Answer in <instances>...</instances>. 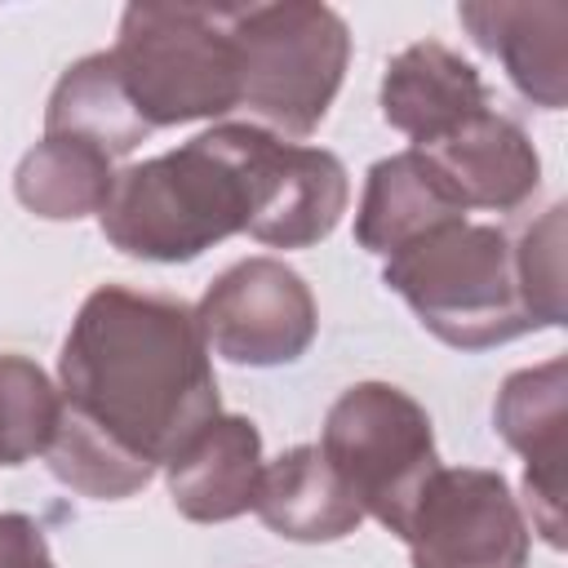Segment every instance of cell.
I'll return each instance as SVG.
<instances>
[{
  "instance_id": "cell-4",
  "label": "cell",
  "mask_w": 568,
  "mask_h": 568,
  "mask_svg": "<svg viewBox=\"0 0 568 568\" xmlns=\"http://www.w3.org/2000/svg\"><path fill=\"white\" fill-rule=\"evenodd\" d=\"M106 58L146 129L240 106L231 9L222 4H129Z\"/></svg>"
},
{
  "instance_id": "cell-20",
  "label": "cell",
  "mask_w": 568,
  "mask_h": 568,
  "mask_svg": "<svg viewBox=\"0 0 568 568\" xmlns=\"http://www.w3.org/2000/svg\"><path fill=\"white\" fill-rule=\"evenodd\" d=\"M58 408L62 399L40 364L0 355V466H22L49 448Z\"/></svg>"
},
{
  "instance_id": "cell-13",
  "label": "cell",
  "mask_w": 568,
  "mask_h": 568,
  "mask_svg": "<svg viewBox=\"0 0 568 568\" xmlns=\"http://www.w3.org/2000/svg\"><path fill=\"white\" fill-rule=\"evenodd\" d=\"M173 506L195 524H222L257 501L262 484V435L248 417H213L169 462Z\"/></svg>"
},
{
  "instance_id": "cell-19",
  "label": "cell",
  "mask_w": 568,
  "mask_h": 568,
  "mask_svg": "<svg viewBox=\"0 0 568 568\" xmlns=\"http://www.w3.org/2000/svg\"><path fill=\"white\" fill-rule=\"evenodd\" d=\"M44 457H49V470L67 488H75L84 497H98V501L129 497L155 475L151 462H138L133 453L115 448L106 435L75 422L67 408H58V426H53V439H49Z\"/></svg>"
},
{
  "instance_id": "cell-7",
  "label": "cell",
  "mask_w": 568,
  "mask_h": 568,
  "mask_svg": "<svg viewBox=\"0 0 568 568\" xmlns=\"http://www.w3.org/2000/svg\"><path fill=\"white\" fill-rule=\"evenodd\" d=\"M404 541L413 568H524L528 524L497 470L439 466L422 488Z\"/></svg>"
},
{
  "instance_id": "cell-14",
  "label": "cell",
  "mask_w": 568,
  "mask_h": 568,
  "mask_svg": "<svg viewBox=\"0 0 568 568\" xmlns=\"http://www.w3.org/2000/svg\"><path fill=\"white\" fill-rule=\"evenodd\" d=\"M462 27L501 58L524 98L559 111L568 98V9L564 4H462Z\"/></svg>"
},
{
  "instance_id": "cell-6",
  "label": "cell",
  "mask_w": 568,
  "mask_h": 568,
  "mask_svg": "<svg viewBox=\"0 0 568 568\" xmlns=\"http://www.w3.org/2000/svg\"><path fill=\"white\" fill-rule=\"evenodd\" d=\"M315 448L324 453L351 501L395 537H404L422 488L439 470L426 408L390 382H359L342 390L324 417V435Z\"/></svg>"
},
{
  "instance_id": "cell-8",
  "label": "cell",
  "mask_w": 568,
  "mask_h": 568,
  "mask_svg": "<svg viewBox=\"0 0 568 568\" xmlns=\"http://www.w3.org/2000/svg\"><path fill=\"white\" fill-rule=\"evenodd\" d=\"M209 351L231 364H288L315 337V297L297 271L275 257H248L222 271L195 306Z\"/></svg>"
},
{
  "instance_id": "cell-17",
  "label": "cell",
  "mask_w": 568,
  "mask_h": 568,
  "mask_svg": "<svg viewBox=\"0 0 568 568\" xmlns=\"http://www.w3.org/2000/svg\"><path fill=\"white\" fill-rule=\"evenodd\" d=\"M44 133L89 142L102 155L120 160L138 142H146L151 129L138 120L133 102L124 98L111 58L89 53L75 67H67V75L58 80V89L49 98V111H44Z\"/></svg>"
},
{
  "instance_id": "cell-3",
  "label": "cell",
  "mask_w": 568,
  "mask_h": 568,
  "mask_svg": "<svg viewBox=\"0 0 568 568\" xmlns=\"http://www.w3.org/2000/svg\"><path fill=\"white\" fill-rule=\"evenodd\" d=\"M422 328L457 351H484L546 328L524 293L515 235L497 222H444L395 248L382 271Z\"/></svg>"
},
{
  "instance_id": "cell-21",
  "label": "cell",
  "mask_w": 568,
  "mask_h": 568,
  "mask_svg": "<svg viewBox=\"0 0 568 568\" xmlns=\"http://www.w3.org/2000/svg\"><path fill=\"white\" fill-rule=\"evenodd\" d=\"M524 293L537 311V320L564 324V204H550L541 222H528L524 235H515Z\"/></svg>"
},
{
  "instance_id": "cell-18",
  "label": "cell",
  "mask_w": 568,
  "mask_h": 568,
  "mask_svg": "<svg viewBox=\"0 0 568 568\" xmlns=\"http://www.w3.org/2000/svg\"><path fill=\"white\" fill-rule=\"evenodd\" d=\"M115 186V169L111 155H102L89 142L75 138H53L44 133V142H36L13 178L18 200L49 217V222H67V217H84V213H102L106 195Z\"/></svg>"
},
{
  "instance_id": "cell-10",
  "label": "cell",
  "mask_w": 568,
  "mask_h": 568,
  "mask_svg": "<svg viewBox=\"0 0 568 568\" xmlns=\"http://www.w3.org/2000/svg\"><path fill=\"white\" fill-rule=\"evenodd\" d=\"M493 422L501 439L524 453V488L537 532L564 546V430H568V364L555 355L506 377Z\"/></svg>"
},
{
  "instance_id": "cell-9",
  "label": "cell",
  "mask_w": 568,
  "mask_h": 568,
  "mask_svg": "<svg viewBox=\"0 0 568 568\" xmlns=\"http://www.w3.org/2000/svg\"><path fill=\"white\" fill-rule=\"evenodd\" d=\"M346 169L324 146L275 138L257 124L253 146V217L248 235L275 248L320 244L346 213Z\"/></svg>"
},
{
  "instance_id": "cell-2",
  "label": "cell",
  "mask_w": 568,
  "mask_h": 568,
  "mask_svg": "<svg viewBox=\"0 0 568 568\" xmlns=\"http://www.w3.org/2000/svg\"><path fill=\"white\" fill-rule=\"evenodd\" d=\"M257 124H217L178 151L129 164L102 204V235L146 262H191L253 217Z\"/></svg>"
},
{
  "instance_id": "cell-15",
  "label": "cell",
  "mask_w": 568,
  "mask_h": 568,
  "mask_svg": "<svg viewBox=\"0 0 568 568\" xmlns=\"http://www.w3.org/2000/svg\"><path fill=\"white\" fill-rule=\"evenodd\" d=\"M457 217H466L462 200L448 191L439 169L417 146H408L368 169L359 217H355V240L368 253L390 257L395 248H404L417 235H426L444 222H457Z\"/></svg>"
},
{
  "instance_id": "cell-1",
  "label": "cell",
  "mask_w": 568,
  "mask_h": 568,
  "mask_svg": "<svg viewBox=\"0 0 568 568\" xmlns=\"http://www.w3.org/2000/svg\"><path fill=\"white\" fill-rule=\"evenodd\" d=\"M62 408L138 462H169L217 417V377L195 311L169 293L102 284L58 355Z\"/></svg>"
},
{
  "instance_id": "cell-11",
  "label": "cell",
  "mask_w": 568,
  "mask_h": 568,
  "mask_svg": "<svg viewBox=\"0 0 568 568\" xmlns=\"http://www.w3.org/2000/svg\"><path fill=\"white\" fill-rule=\"evenodd\" d=\"M417 151L439 169L462 209L519 213L541 182V160L528 133L497 111H479L448 138Z\"/></svg>"
},
{
  "instance_id": "cell-22",
  "label": "cell",
  "mask_w": 568,
  "mask_h": 568,
  "mask_svg": "<svg viewBox=\"0 0 568 568\" xmlns=\"http://www.w3.org/2000/svg\"><path fill=\"white\" fill-rule=\"evenodd\" d=\"M0 568H58L36 519L0 515Z\"/></svg>"
},
{
  "instance_id": "cell-16",
  "label": "cell",
  "mask_w": 568,
  "mask_h": 568,
  "mask_svg": "<svg viewBox=\"0 0 568 568\" xmlns=\"http://www.w3.org/2000/svg\"><path fill=\"white\" fill-rule=\"evenodd\" d=\"M253 510L275 537L288 541H337L364 519V510L351 501V493L315 444H297L271 466H262Z\"/></svg>"
},
{
  "instance_id": "cell-5",
  "label": "cell",
  "mask_w": 568,
  "mask_h": 568,
  "mask_svg": "<svg viewBox=\"0 0 568 568\" xmlns=\"http://www.w3.org/2000/svg\"><path fill=\"white\" fill-rule=\"evenodd\" d=\"M231 40L240 62V106L275 138H306L342 89L351 36L328 4H235Z\"/></svg>"
},
{
  "instance_id": "cell-12",
  "label": "cell",
  "mask_w": 568,
  "mask_h": 568,
  "mask_svg": "<svg viewBox=\"0 0 568 568\" xmlns=\"http://www.w3.org/2000/svg\"><path fill=\"white\" fill-rule=\"evenodd\" d=\"M479 111H488V89L479 71L439 40H417L399 49L382 75V115L390 129L413 138V146L448 138Z\"/></svg>"
}]
</instances>
